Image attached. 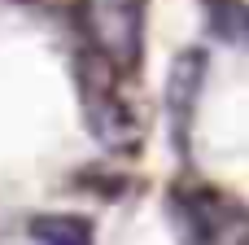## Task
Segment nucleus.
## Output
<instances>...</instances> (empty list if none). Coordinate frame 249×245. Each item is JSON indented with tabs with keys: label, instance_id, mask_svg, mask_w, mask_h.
<instances>
[{
	"label": "nucleus",
	"instance_id": "obj_1",
	"mask_svg": "<svg viewBox=\"0 0 249 245\" xmlns=\"http://www.w3.org/2000/svg\"><path fill=\"white\" fill-rule=\"evenodd\" d=\"M83 26L105 66L131 70L140 61V44H144L140 0H83Z\"/></svg>",
	"mask_w": 249,
	"mask_h": 245
},
{
	"label": "nucleus",
	"instance_id": "obj_2",
	"mask_svg": "<svg viewBox=\"0 0 249 245\" xmlns=\"http://www.w3.org/2000/svg\"><path fill=\"white\" fill-rule=\"evenodd\" d=\"M197 79H201V57L188 53L175 61L171 70V88H166V101H171V118H175V140L179 132L188 127V114H193V96H197Z\"/></svg>",
	"mask_w": 249,
	"mask_h": 245
},
{
	"label": "nucleus",
	"instance_id": "obj_3",
	"mask_svg": "<svg viewBox=\"0 0 249 245\" xmlns=\"http://www.w3.org/2000/svg\"><path fill=\"white\" fill-rule=\"evenodd\" d=\"M31 237L39 245H92V228L74 215H39L31 224Z\"/></svg>",
	"mask_w": 249,
	"mask_h": 245
}]
</instances>
